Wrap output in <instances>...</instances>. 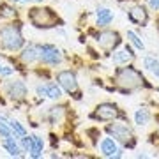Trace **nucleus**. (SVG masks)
Segmentation results:
<instances>
[{
    "label": "nucleus",
    "instance_id": "1",
    "mask_svg": "<svg viewBox=\"0 0 159 159\" xmlns=\"http://www.w3.org/2000/svg\"><path fill=\"white\" fill-rule=\"evenodd\" d=\"M23 46V35L18 25H7L0 29V48L9 51H16Z\"/></svg>",
    "mask_w": 159,
    "mask_h": 159
},
{
    "label": "nucleus",
    "instance_id": "2",
    "mask_svg": "<svg viewBox=\"0 0 159 159\" xmlns=\"http://www.w3.org/2000/svg\"><path fill=\"white\" fill-rule=\"evenodd\" d=\"M143 76L140 71H136L134 67H124L117 71V83H119L122 89H127V90H134V89H140L143 85Z\"/></svg>",
    "mask_w": 159,
    "mask_h": 159
},
{
    "label": "nucleus",
    "instance_id": "3",
    "mask_svg": "<svg viewBox=\"0 0 159 159\" xmlns=\"http://www.w3.org/2000/svg\"><path fill=\"white\" fill-rule=\"evenodd\" d=\"M29 20L30 23L37 27V29H48V27H53V23L57 21V16L51 12V9H46V7H34L30 9L29 12Z\"/></svg>",
    "mask_w": 159,
    "mask_h": 159
},
{
    "label": "nucleus",
    "instance_id": "4",
    "mask_svg": "<svg viewBox=\"0 0 159 159\" xmlns=\"http://www.w3.org/2000/svg\"><path fill=\"white\" fill-rule=\"evenodd\" d=\"M108 133H110V134H113V138L117 140V142H120L122 145L134 147V138H133V133H131V129L125 124L117 122V124L108 125Z\"/></svg>",
    "mask_w": 159,
    "mask_h": 159
},
{
    "label": "nucleus",
    "instance_id": "5",
    "mask_svg": "<svg viewBox=\"0 0 159 159\" xmlns=\"http://www.w3.org/2000/svg\"><path fill=\"white\" fill-rule=\"evenodd\" d=\"M37 48H39V60L43 64H46V66H57V64L62 62L60 51L53 44H43V46H37Z\"/></svg>",
    "mask_w": 159,
    "mask_h": 159
},
{
    "label": "nucleus",
    "instance_id": "6",
    "mask_svg": "<svg viewBox=\"0 0 159 159\" xmlns=\"http://www.w3.org/2000/svg\"><path fill=\"white\" fill-rule=\"evenodd\" d=\"M57 81L69 94H78V81H76V76L71 71H60L57 74Z\"/></svg>",
    "mask_w": 159,
    "mask_h": 159
},
{
    "label": "nucleus",
    "instance_id": "7",
    "mask_svg": "<svg viewBox=\"0 0 159 159\" xmlns=\"http://www.w3.org/2000/svg\"><path fill=\"white\" fill-rule=\"evenodd\" d=\"M117 117H119V110L111 102H102L94 111V119H97V120H113Z\"/></svg>",
    "mask_w": 159,
    "mask_h": 159
},
{
    "label": "nucleus",
    "instance_id": "8",
    "mask_svg": "<svg viewBox=\"0 0 159 159\" xmlns=\"http://www.w3.org/2000/svg\"><path fill=\"white\" fill-rule=\"evenodd\" d=\"M101 152L104 157H122V148L117 145V142H115L113 138H102Z\"/></svg>",
    "mask_w": 159,
    "mask_h": 159
},
{
    "label": "nucleus",
    "instance_id": "9",
    "mask_svg": "<svg viewBox=\"0 0 159 159\" xmlns=\"http://www.w3.org/2000/svg\"><path fill=\"white\" fill-rule=\"evenodd\" d=\"M6 92L7 96L14 99V101H21L27 97V87L23 81H11V83H7L6 85Z\"/></svg>",
    "mask_w": 159,
    "mask_h": 159
},
{
    "label": "nucleus",
    "instance_id": "10",
    "mask_svg": "<svg viewBox=\"0 0 159 159\" xmlns=\"http://www.w3.org/2000/svg\"><path fill=\"white\" fill-rule=\"evenodd\" d=\"M97 43H99V46H102L104 50H113L115 46L120 44V37L117 32H102V34H99L96 37Z\"/></svg>",
    "mask_w": 159,
    "mask_h": 159
},
{
    "label": "nucleus",
    "instance_id": "11",
    "mask_svg": "<svg viewBox=\"0 0 159 159\" xmlns=\"http://www.w3.org/2000/svg\"><path fill=\"white\" fill-rule=\"evenodd\" d=\"M127 16H129L131 21L136 23V25H143V23H147V20H148L147 11H145V9H143L142 6H134V7H131L129 12H127Z\"/></svg>",
    "mask_w": 159,
    "mask_h": 159
},
{
    "label": "nucleus",
    "instance_id": "12",
    "mask_svg": "<svg viewBox=\"0 0 159 159\" xmlns=\"http://www.w3.org/2000/svg\"><path fill=\"white\" fill-rule=\"evenodd\" d=\"M133 58H134V53L131 51L129 46H125L124 50L115 51L113 57H111V60H113V64H127V62H131Z\"/></svg>",
    "mask_w": 159,
    "mask_h": 159
},
{
    "label": "nucleus",
    "instance_id": "13",
    "mask_svg": "<svg viewBox=\"0 0 159 159\" xmlns=\"http://www.w3.org/2000/svg\"><path fill=\"white\" fill-rule=\"evenodd\" d=\"M113 21V12L108 7H99L97 9V25L99 27H108Z\"/></svg>",
    "mask_w": 159,
    "mask_h": 159
},
{
    "label": "nucleus",
    "instance_id": "14",
    "mask_svg": "<svg viewBox=\"0 0 159 159\" xmlns=\"http://www.w3.org/2000/svg\"><path fill=\"white\" fill-rule=\"evenodd\" d=\"M39 58V48L37 46H29V48H25L21 53V62L23 64H32L35 62Z\"/></svg>",
    "mask_w": 159,
    "mask_h": 159
},
{
    "label": "nucleus",
    "instance_id": "15",
    "mask_svg": "<svg viewBox=\"0 0 159 159\" xmlns=\"http://www.w3.org/2000/svg\"><path fill=\"white\" fill-rule=\"evenodd\" d=\"M2 145H4V148L9 152V156H16V157H20V156H21V152H23L21 148L14 143V140H12V138H6Z\"/></svg>",
    "mask_w": 159,
    "mask_h": 159
},
{
    "label": "nucleus",
    "instance_id": "16",
    "mask_svg": "<svg viewBox=\"0 0 159 159\" xmlns=\"http://www.w3.org/2000/svg\"><path fill=\"white\" fill-rule=\"evenodd\" d=\"M43 147H44V143H43V138H39L37 134L32 136V157H41V152H43Z\"/></svg>",
    "mask_w": 159,
    "mask_h": 159
},
{
    "label": "nucleus",
    "instance_id": "17",
    "mask_svg": "<svg viewBox=\"0 0 159 159\" xmlns=\"http://www.w3.org/2000/svg\"><path fill=\"white\" fill-rule=\"evenodd\" d=\"M143 66H145V69H147L148 73H152L154 76H157L159 78V62L156 60V58L147 57L145 60H143Z\"/></svg>",
    "mask_w": 159,
    "mask_h": 159
},
{
    "label": "nucleus",
    "instance_id": "18",
    "mask_svg": "<svg viewBox=\"0 0 159 159\" xmlns=\"http://www.w3.org/2000/svg\"><path fill=\"white\" fill-rule=\"evenodd\" d=\"M148 120H150V113H148V110L140 108L136 113H134V122H136L138 125H147Z\"/></svg>",
    "mask_w": 159,
    "mask_h": 159
},
{
    "label": "nucleus",
    "instance_id": "19",
    "mask_svg": "<svg viewBox=\"0 0 159 159\" xmlns=\"http://www.w3.org/2000/svg\"><path fill=\"white\" fill-rule=\"evenodd\" d=\"M46 97H50V99H60L62 97L60 87H57L55 83H48L46 85Z\"/></svg>",
    "mask_w": 159,
    "mask_h": 159
},
{
    "label": "nucleus",
    "instance_id": "20",
    "mask_svg": "<svg viewBox=\"0 0 159 159\" xmlns=\"http://www.w3.org/2000/svg\"><path fill=\"white\" fill-rule=\"evenodd\" d=\"M7 124H9V127H11V131L14 133V136H18V138H21V136H25L27 134V131H25V127H23L18 120H7Z\"/></svg>",
    "mask_w": 159,
    "mask_h": 159
},
{
    "label": "nucleus",
    "instance_id": "21",
    "mask_svg": "<svg viewBox=\"0 0 159 159\" xmlns=\"http://www.w3.org/2000/svg\"><path fill=\"white\" fill-rule=\"evenodd\" d=\"M64 119V108L62 106H55L50 110V122L51 124H58Z\"/></svg>",
    "mask_w": 159,
    "mask_h": 159
},
{
    "label": "nucleus",
    "instance_id": "22",
    "mask_svg": "<svg viewBox=\"0 0 159 159\" xmlns=\"http://www.w3.org/2000/svg\"><path fill=\"white\" fill-rule=\"evenodd\" d=\"M127 39H129L131 43H133V44L136 46L138 50H145V44H143V41L140 39V37H138V35L134 34L133 30H129V32H127Z\"/></svg>",
    "mask_w": 159,
    "mask_h": 159
},
{
    "label": "nucleus",
    "instance_id": "23",
    "mask_svg": "<svg viewBox=\"0 0 159 159\" xmlns=\"http://www.w3.org/2000/svg\"><path fill=\"white\" fill-rule=\"evenodd\" d=\"M9 74H12V69L0 64V76H9Z\"/></svg>",
    "mask_w": 159,
    "mask_h": 159
},
{
    "label": "nucleus",
    "instance_id": "24",
    "mask_svg": "<svg viewBox=\"0 0 159 159\" xmlns=\"http://www.w3.org/2000/svg\"><path fill=\"white\" fill-rule=\"evenodd\" d=\"M148 4H150V9H154V11L159 9V0H148Z\"/></svg>",
    "mask_w": 159,
    "mask_h": 159
},
{
    "label": "nucleus",
    "instance_id": "25",
    "mask_svg": "<svg viewBox=\"0 0 159 159\" xmlns=\"http://www.w3.org/2000/svg\"><path fill=\"white\" fill-rule=\"evenodd\" d=\"M21 2H43V0H21Z\"/></svg>",
    "mask_w": 159,
    "mask_h": 159
}]
</instances>
